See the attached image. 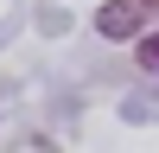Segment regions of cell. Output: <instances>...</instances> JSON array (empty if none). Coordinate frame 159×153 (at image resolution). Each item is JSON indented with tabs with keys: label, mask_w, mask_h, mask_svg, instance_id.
Segmentation results:
<instances>
[{
	"label": "cell",
	"mask_w": 159,
	"mask_h": 153,
	"mask_svg": "<svg viewBox=\"0 0 159 153\" xmlns=\"http://www.w3.org/2000/svg\"><path fill=\"white\" fill-rule=\"evenodd\" d=\"M96 32L102 38H140V0H108V7H96Z\"/></svg>",
	"instance_id": "cell-1"
},
{
	"label": "cell",
	"mask_w": 159,
	"mask_h": 153,
	"mask_svg": "<svg viewBox=\"0 0 159 153\" xmlns=\"http://www.w3.org/2000/svg\"><path fill=\"white\" fill-rule=\"evenodd\" d=\"M147 7H159V0H147Z\"/></svg>",
	"instance_id": "cell-3"
},
{
	"label": "cell",
	"mask_w": 159,
	"mask_h": 153,
	"mask_svg": "<svg viewBox=\"0 0 159 153\" xmlns=\"http://www.w3.org/2000/svg\"><path fill=\"white\" fill-rule=\"evenodd\" d=\"M134 58H140V70L159 76V32H140V38H134Z\"/></svg>",
	"instance_id": "cell-2"
}]
</instances>
